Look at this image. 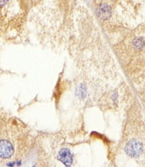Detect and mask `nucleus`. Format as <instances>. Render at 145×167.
Listing matches in <instances>:
<instances>
[{"label":"nucleus","mask_w":145,"mask_h":167,"mask_svg":"<svg viewBox=\"0 0 145 167\" xmlns=\"http://www.w3.org/2000/svg\"><path fill=\"white\" fill-rule=\"evenodd\" d=\"M58 158L61 162H63L65 165H71L73 163V156L69 149H62L58 154Z\"/></svg>","instance_id":"nucleus-3"},{"label":"nucleus","mask_w":145,"mask_h":167,"mask_svg":"<svg viewBox=\"0 0 145 167\" xmlns=\"http://www.w3.org/2000/svg\"><path fill=\"white\" fill-rule=\"evenodd\" d=\"M100 16L103 19H107L110 16V9L107 5H103L100 8Z\"/></svg>","instance_id":"nucleus-4"},{"label":"nucleus","mask_w":145,"mask_h":167,"mask_svg":"<svg viewBox=\"0 0 145 167\" xmlns=\"http://www.w3.org/2000/svg\"><path fill=\"white\" fill-rule=\"evenodd\" d=\"M142 151V144L138 141H130L127 147H126V152L132 157H137L139 156Z\"/></svg>","instance_id":"nucleus-2"},{"label":"nucleus","mask_w":145,"mask_h":167,"mask_svg":"<svg viewBox=\"0 0 145 167\" xmlns=\"http://www.w3.org/2000/svg\"><path fill=\"white\" fill-rule=\"evenodd\" d=\"M15 151L13 142L8 138L0 139V159L11 158Z\"/></svg>","instance_id":"nucleus-1"}]
</instances>
